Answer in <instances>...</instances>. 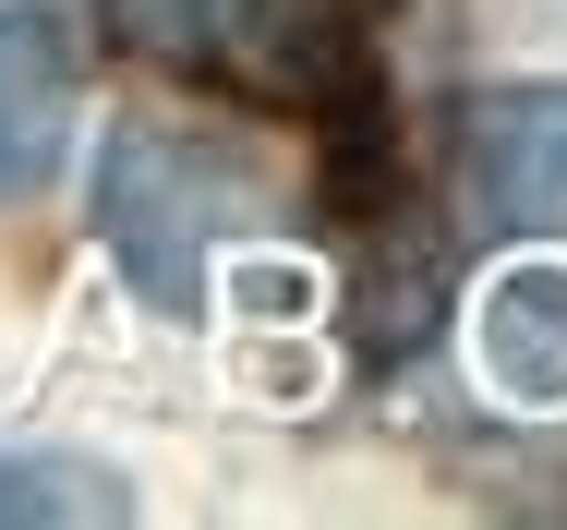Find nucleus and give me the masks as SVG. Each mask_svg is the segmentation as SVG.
<instances>
[{
    "instance_id": "nucleus-4",
    "label": "nucleus",
    "mask_w": 567,
    "mask_h": 530,
    "mask_svg": "<svg viewBox=\"0 0 567 530\" xmlns=\"http://www.w3.org/2000/svg\"><path fill=\"white\" fill-rule=\"evenodd\" d=\"M458 157L495 229H567V85H483Z\"/></svg>"
},
{
    "instance_id": "nucleus-2",
    "label": "nucleus",
    "mask_w": 567,
    "mask_h": 530,
    "mask_svg": "<svg viewBox=\"0 0 567 530\" xmlns=\"http://www.w3.org/2000/svg\"><path fill=\"white\" fill-rule=\"evenodd\" d=\"M266 169L229 145V133H194V121H121L110 157H97V229H110L121 278L157 302V314H194L206 302V266L218 241L254 217Z\"/></svg>"
},
{
    "instance_id": "nucleus-1",
    "label": "nucleus",
    "mask_w": 567,
    "mask_h": 530,
    "mask_svg": "<svg viewBox=\"0 0 567 530\" xmlns=\"http://www.w3.org/2000/svg\"><path fill=\"white\" fill-rule=\"evenodd\" d=\"M110 24L182 85L302 108L327 133L374 121V37L362 0H110Z\"/></svg>"
},
{
    "instance_id": "nucleus-6",
    "label": "nucleus",
    "mask_w": 567,
    "mask_h": 530,
    "mask_svg": "<svg viewBox=\"0 0 567 530\" xmlns=\"http://www.w3.org/2000/svg\"><path fill=\"white\" fill-rule=\"evenodd\" d=\"M0 519H133V495H121V470L0 446Z\"/></svg>"
},
{
    "instance_id": "nucleus-5",
    "label": "nucleus",
    "mask_w": 567,
    "mask_h": 530,
    "mask_svg": "<svg viewBox=\"0 0 567 530\" xmlns=\"http://www.w3.org/2000/svg\"><path fill=\"white\" fill-rule=\"evenodd\" d=\"M471 362L507 411H567V266L519 253L471 290Z\"/></svg>"
},
{
    "instance_id": "nucleus-3",
    "label": "nucleus",
    "mask_w": 567,
    "mask_h": 530,
    "mask_svg": "<svg viewBox=\"0 0 567 530\" xmlns=\"http://www.w3.org/2000/svg\"><path fill=\"white\" fill-rule=\"evenodd\" d=\"M73 97H85V49L61 0H0V206L49 194L73 157Z\"/></svg>"
}]
</instances>
